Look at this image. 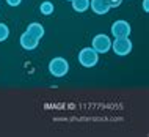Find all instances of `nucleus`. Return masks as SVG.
Returning <instances> with one entry per match:
<instances>
[{"label":"nucleus","instance_id":"obj_1","mask_svg":"<svg viewBox=\"0 0 149 137\" xmlns=\"http://www.w3.org/2000/svg\"><path fill=\"white\" fill-rule=\"evenodd\" d=\"M49 72L54 77H64L69 72V63L63 57H55L49 62Z\"/></svg>","mask_w":149,"mask_h":137},{"label":"nucleus","instance_id":"obj_11","mask_svg":"<svg viewBox=\"0 0 149 137\" xmlns=\"http://www.w3.org/2000/svg\"><path fill=\"white\" fill-rule=\"evenodd\" d=\"M8 36H10V29H8V25L3 22H0V43L6 41Z\"/></svg>","mask_w":149,"mask_h":137},{"label":"nucleus","instance_id":"obj_2","mask_svg":"<svg viewBox=\"0 0 149 137\" xmlns=\"http://www.w3.org/2000/svg\"><path fill=\"white\" fill-rule=\"evenodd\" d=\"M99 62V54L93 47H83L79 52V63L83 68H93Z\"/></svg>","mask_w":149,"mask_h":137},{"label":"nucleus","instance_id":"obj_10","mask_svg":"<svg viewBox=\"0 0 149 137\" xmlns=\"http://www.w3.org/2000/svg\"><path fill=\"white\" fill-rule=\"evenodd\" d=\"M54 10H55L54 3L49 2V0H46V2H42L41 5H39V11H41V14H44V16L54 14Z\"/></svg>","mask_w":149,"mask_h":137},{"label":"nucleus","instance_id":"obj_15","mask_svg":"<svg viewBox=\"0 0 149 137\" xmlns=\"http://www.w3.org/2000/svg\"><path fill=\"white\" fill-rule=\"evenodd\" d=\"M66 2H71V0H66Z\"/></svg>","mask_w":149,"mask_h":137},{"label":"nucleus","instance_id":"obj_3","mask_svg":"<svg viewBox=\"0 0 149 137\" xmlns=\"http://www.w3.org/2000/svg\"><path fill=\"white\" fill-rule=\"evenodd\" d=\"M132 41L129 36L126 38H115L113 41H111V49L116 55H119V57H124V55H129L132 52Z\"/></svg>","mask_w":149,"mask_h":137},{"label":"nucleus","instance_id":"obj_14","mask_svg":"<svg viewBox=\"0 0 149 137\" xmlns=\"http://www.w3.org/2000/svg\"><path fill=\"white\" fill-rule=\"evenodd\" d=\"M143 10H144V13L149 11V0H143Z\"/></svg>","mask_w":149,"mask_h":137},{"label":"nucleus","instance_id":"obj_8","mask_svg":"<svg viewBox=\"0 0 149 137\" xmlns=\"http://www.w3.org/2000/svg\"><path fill=\"white\" fill-rule=\"evenodd\" d=\"M25 32H27V33H30L33 38L39 39V41H41V38L44 36V33H46L44 27H42L39 22H31V24H29V27H27Z\"/></svg>","mask_w":149,"mask_h":137},{"label":"nucleus","instance_id":"obj_7","mask_svg":"<svg viewBox=\"0 0 149 137\" xmlns=\"http://www.w3.org/2000/svg\"><path fill=\"white\" fill-rule=\"evenodd\" d=\"M19 43H21L22 49H25V51H33V49H36V47H38L39 39H36V38H33L30 33L24 32V33L21 35V38H19Z\"/></svg>","mask_w":149,"mask_h":137},{"label":"nucleus","instance_id":"obj_9","mask_svg":"<svg viewBox=\"0 0 149 137\" xmlns=\"http://www.w3.org/2000/svg\"><path fill=\"white\" fill-rule=\"evenodd\" d=\"M72 10L77 11V13H85L90 8V0H71Z\"/></svg>","mask_w":149,"mask_h":137},{"label":"nucleus","instance_id":"obj_6","mask_svg":"<svg viewBox=\"0 0 149 137\" xmlns=\"http://www.w3.org/2000/svg\"><path fill=\"white\" fill-rule=\"evenodd\" d=\"M90 8H91L93 13H94V14H99V16L107 14L108 11L111 10L108 0H90Z\"/></svg>","mask_w":149,"mask_h":137},{"label":"nucleus","instance_id":"obj_13","mask_svg":"<svg viewBox=\"0 0 149 137\" xmlns=\"http://www.w3.org/2000/svg\"><path fill=\"white\" fill-rule=\"evenodd\" d=\"M6 3L10 6H19L22 3V0H6Z\"/></svg>","mask_w":149,"mask_h":137},{"label":"nucleus","instance_id":"obj_12","mask_svg":"<svg viewBox=\"0 0 149 137\" xmlns=\"http://www.w3.org/2000/svg\"><path fill=\"white\" fill-rule=\"evenodd\" d=\"M108 3H110V8H118L123 3V0H108Z\"/></svg>","mask_w":149,"mask_h":137},{"label":"nucleus","instance_id":"obj_5","mask_svg":"<svg viewBox=\"0 0 149 137\" xmlns=\"http://www.w3.org/2000/svg\"><path fill=\"white\" fill-rule=\"evenodd\" d=\"M111 35H113V38H126V36H130V24L127 21H123V19H119V21H116L111 24Z\"/></svg>","mask_w":149,"mask_h":137},{"label":"nucleus","instance_id":"obj_4","mask_svg":"<svg viewBox=\"0 0 149 137\" xmlns=\"http://www.w3.org/2000/svg\"><path fill=\"white\" fill-rule=\"evenodd\" d=\"M91 47L97 52V54H107L108 51H111V39H110V36H107L104 33L96 35L94 38H93Z\"/></svg>","mask_w":149,"mask_h":137}]
</instances>
